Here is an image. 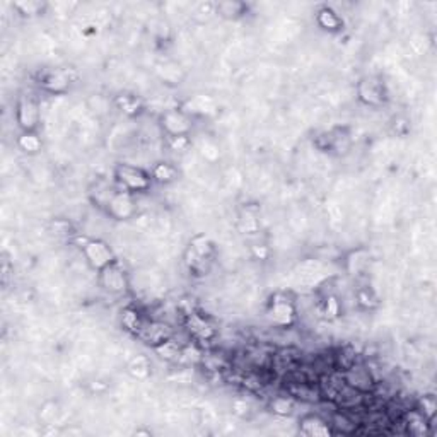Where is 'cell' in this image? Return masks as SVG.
<instances>
[{
  "label": "cell",
  "instance_id": "6da1fadb",
  "mask_svg": "<svg viewBox=\"0 0 437 437\" xmlns=\"http://www.w3.org/2000/svg\"><path fill=\"white\" fill-rule=\"evenodd\" d=\"M154 180L150 171H145L144 168L133 166V164H116L115 168V185L123 192L132 195L149 192L153 187Z\"/></svg>",
  "mask_w": 437,
  "mask_h": 437
},
{
  "label": "cell",
  "instance_id": "7a4b0ae2",
  "mask_svg": "<svg viewBox=\"0 0 437 437\" xmlns=\"http://www.w3.org/2000/svg\"><path fill=\"white\" fill-rule=\"evenodd\" d=\"M214 243L207 236L193 237L185 253V263L193 275H205L214 259Z\"/></svg>",
  "mask_w": 437,
  "mask_h": 437
},
{
  "label": "cell",
  "instance_id": "3957f363",
  "mask_svg": "<svg viewBox=\"0 0 437 437\" xmlns=\"http://www.w3.org/2000/svg\"><path fill=\"white\" fill-rule=\"evenodd\" d=\"M16 122L23 132H36L41 122V108L33 94H23L17 99Z\"/></svg>",
  "mask_w": 437,
  "mask_h": 437
},
{
  "label": "cell",
  "instance_id": "277c9868",
  "mask_svg": "<svg viewBox=\"0 0 437 437\" xmlns=\"http://www.w3.org/2000/svg\"><path fill=\"white\" fill-rule=\"evenodd\" d=\"M357 98L362 105L378 108L388 99V91L384 81L378 76H366L357 82Z\"/></svg>",
  "mask_w": 437,
  "mask_h": 437
},
{
  "label": "cell",
  "instance_id": "5b68a950",
  "mask_svg": "<svg viewBox=\"0 0 437 437\" xmlns=\"http://www.w3.org/2000/svg\"><path fill=\"white\" fill-rule=\"evenodd\" d=\"M82 253H84L86 262L89 263L91 268L96 272H101L103 268L115 262V253L110 248V245L103 240H88L82 245Z\"/></svg>",
  "mask_w": 437,
  "mask_h": 437
},
{
  "label": "cell",
  "instance_id": "8992f818",
  "mask_svg": "<svg viewBox=\"0 0 437 437\" xmlns=\"http://www.w3.org/2000/svg\"><path fill=\"white\" fill-rule=\"evenodd\" d=\"M99 285L110 294H123L128 289V274L118 259L99 272Z\"/></svg>",
  "mask_w": 437,
  "mask_h": 437
},
{
  "label": "cell",
  "instance_id": "52a82bcc",
  "mask_svg": "<svg viewBox=\"0 0 437 437\" xmlns=\"http://www.w3.org/2000/svg\"><path fill=\"white\" fill-rule=\"evenodd\" d=\"M341 376H344V381L347 383V386L352 388L354 391L361 393V395L367 396L369 393L374 391L376 388L374 378L366 366L352 362V364L345 367Z\"/></svg>",
  "mask_w": 437,
  "mask_h": 437
},
{
  "label": "cell",
  "instance_id": "ba28073f",
  "mask_svg": "<svg viewBox=\"0 0 437 437\" xmlns=\"http://www.w3.org/2000/svg\"><path fill=\"white\" fill-rule=\"evenodd\" d=\"M161 127L168 137H188L192 132V118L187 111L173 108V110L164 111L161 115Z\"/></svg>",
  "mask_w": 437,
  "mask_h": 437
},
{
  "label": "cell",
  "instance_id": "9c48e42d",
  "mask_svg": "<svg viewBox=\"0 0 437 437\" xmlns=\"http://www.w3.org/2000/svg\"><path fill=\"white\" fill-rule=\"evenodd\" d=\"M268 314H270L272 323L279 327H291L297 318V309L291 297L285 294H275L268 306Z\"/></svg>",
  "mask_w": 437,
  "mask_h": 437
},
{
  "label": "cell",
  "instance_id": "30bf717a",
  "mask_svg": "<svg viewBox=\"0 0 437 437\" xmlns=\"http://www.w3.org/2000/svg\"><path fill=\"white\" fill-rule=\"evenodd\" d=\"M105 212L110 217L116 220H128L137 214V203L133 200V195L128 192H123L116 187V192L111 197V200L108 202L105 207Z\"/></svg>",
  "mask_w": 437,
  "mask_h": 437
},
{
  "label": "cell",
  "instance_id": "8fae6325",
  "mask_svg": "<svg viewBox=\"0 0 437 437\" xmlns=\"http://www.w3.org/2000/svg\"><path fill=\"white\" fill-rule=\"evenodd\" d=\"M135 336L138 340L144 341L145 345L155 349L161 344H164L166 340L173 339V331L168 324H164L161 322H150V319H144V323H142V327L138 328Z\"/></svg>",
  "mask_w": 437,
  "mask_h": 437
},
{
  "label": "cell",
  "instance_id": "7c38bea8",
  "mask_svg": "<svg viewBox=\"0 0 437 437\" xmlns=\"http://www.w3.org/2000/svg\"><path fill=\"white\" fill-rule=\"evenodd\" d=\"M71 76L62 68H48L38 76V86L50 94H65L71 89Z\"/></svg>",
  "mask_w": 437,
  "mask_h": 437
},
{
  "label": "cell",
  "instance_id": "4fadbf2b",
  "mask_svg": "<svg viewBox=\"0 0 437 437\" xmlns=\"http://www.w3.org/2000/svg\"><path fill=\"white\" fill-rule=\"evenodd\" d=\"M299 431L304 436H330L333 434L330 422L324 421L319 415H304L299 422Z\"/></svg>",
  "mask_w": 437,
  "mask_h": 437
},
{
  "label": "cell",
  "instance_id": "5bb4252c",
  "mask_svg": "<svg viewBox=\"0 0 437 437\" xmlns=\"http://www.w3.org/2000/svg\"><path fill=\"white\" fill-rule=\"evenodd\" d=\"M187 327L190 333L198 340H209L214 336V328H212V324L200 314H190Z\"/></svg>",
  "mask_w": 437,
  "mask_h": 437
},
{
  "label": "cell",
  "instance_id": "9a60e30c",
  "mask_svg": "<svg viewBox=\"0 0 437 437\" xmlns=\"http://www.w3.org/2000/svg\"><path fill=\"white\" fill-rule=\"evenodd\" d=\"M316 19H318V24L322 26L323 29H328V31H339V29L341 28L340 16L330 7L319 9Z\"/></svg>",
  "mask_w": 437,
  "mask_h": 437
},
{
  "label": "cell",
  "instance_id": "2e32d148",
  "mask_svg": "<svg viewBox=\"0 0 437 437\" xmlns=\"http://www.w3.org/2000/svg\"><path fill=\"white\" fill-rule=\"evenodd\" d=\"M150 175H153V180L158 181V183L168 185V183H171V181L176 180L178 171H176V168L170 163H158L153 168V171H150Z\"/></svg>",
  "mask_w": 437,
  "mask_h": 437
},
{
  "label": "cell",
  "instance_id": "e0dca14e",
  "mask_svg": "<svg viewBox=\"0 0 437 437\" xmlns=\"http://www.w3.org/2000/svg\"><path fill=\"white\" fill-rule=\"evenodd\" d=\"M144 316L138 313L137 309L133 308H127L122 313V324L123 328L130 333H133V335H137L138 328L142 327V323H144Z\"/></svg>",
  "mask_w": 437,
  "mask_h": 437
},
{
  "label": "cell",
  "instance_id": "ac0fdd59",
  "mask_svg": "<svg viewBox=\"0 0 437 437\" xmlns=\"http://www.w3.org/2000/svg\"><path fill=\"white\" fill-rule=\"evenodd\" d=\"M17 144L26 154H36L38 150H41V138L38 137L36 132H23Z\"/></svg>",
  "mask_w": 437,
  "mask_h": 437
},
{
  "label": "cell",
  "instance_id": "d6986e66",
  "mask_svg": "<svg viewBox=\"0 0 437 437\" xmlns=\"http://www.w3.org/2000/svg\"><path fill=\"white\" fill-rule=\"evenodd\" d=\"M217 12L227 19H237L246 12V4L243 2H220L217 4Z\"/></svg>",
  "mask_w": 437,
  "mask_h": 437
},
{
  "label": "cell",
  "instance_id": "ffe728a7",
  "mask_svg": "<svg viewBox=\"0 0 437 437\" xmlns=\"http://www.w3.org/2000/svg\"><path fill=\"white\" fill-rule=\"evenodd\" d=\"M154 350H155V352H158L159 356H161L163 359H166V361H176V359H178V357L181 356L180 345L176 344V341L173 340V339L166 340V341H164V344L159 345V347H155Z\"/></svg>",
  "mask_w": 437,
  "mask_h": 437
},
{
  "label": "cell",
  "instance_id": "44dd1931",
  "mask_svg": "<svg viewBox=\"0 0 437 437\" xmlns=\"http://www.w3.org/2000/svg\"><path fill=\"white\" fill-rule=\"evenodd\" d=\"M116 105L120 106V110L125 111L127 115H135L140 110V101L135 96H130V94H123L116 99Z\"/></svg>",
  "mask_w": 437,
  "mask_h": 437
},
{
  "label": "cell",
  "instance_id": "7402d4cb",
  "mask_svg": "<svg viewBox=\"0 0 437 437\" xmlns=\"http://www.w3.org/2000/svg\"><path fill=\"white\" fill-rule=\"evenodd\" d=\"M272 408L279 415H291L294 410V401L287 396H277L275 400L272 401Z\"/></svg>",
  "mask_w": 437,
  "mask_h": 437
},
{
  "label": "cell",
  "instance_id": "603a6c76",
  "mask_svg": "<svg viewBox=\"0 0 437 437\" xmlns=\"http://www.w3.org/2000/svg\"><path fill=\"white\" fill-rule=\"evenodd\" d=\"M43 4L41 2H34V0H28V2H16L14 9L21 12L24 16H36L43 11Z\"/></svg>",
  "mask_w": 437,
  "mask_h": 437
},
{
  "label": "cell",
  "instance_id": "cb8c5ba5",
  "mask_svg": "<svg viewBox=\"0 0 437 437\" xmlns=\"http://www.w3.org/2000/svg\"><path fill=\"white\" fill-rule=\"evenodd\" d=\"M51 226H53V229H55V235H58V236L71 235V224H68L67 220L58 219V220H55V222L51 224Z\"/></svg>",
  "mask_w": 437,
  "mask_h": 437
}]
</instances>
